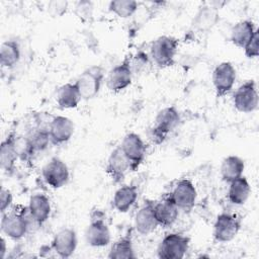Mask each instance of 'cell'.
Returning a JSON list of instances; mask_svg holds the SVG:
<instances>
[{
  "mask_svg": "<svg viewBox=\"0 0 259 259\" xmlns=\"http://www.w3.org/2000/svg\"><path fill=\"white\" fill-rule=\"evenodd\" d=\"M104 76V69L101 66L94 65L84 70L75 81L81 98L90 100L97 96L101 89Z\"/></svg>",
  "mask_w": 259,
  "mask_h": 259,
  "instance_id": "cell-4",
  "label": "cell"
},
{
  "mask_svg": "<svg viewBox=\"0 0 259 259\" xmlns=\"http://www.w3.org/2000/svg\"><path fill=\"white\" fill-rule=\"evenodd\" d=\"M80 92L74 83H66L62 85L57 92V103L62 109H71L78 106L81 100Z\"/></svg>",
  "mask_w": 259,
  "mask_h": 259,
  "instance_id": "cell-24",
  "label": "cell"
},
{
  "mask_svg": "<svg viewBox=\"0 0 259 259\" xmlns=\"http://www.w3.org/2000/svg\"><path fill=\"white\" fill-rule=\"evenodd\" d=\"M16 134L11 132L7 137L2 141L0 146V166L4 172L10 174L15 168V163L18 159L15 140Z\"/></svg>",
  "mask_w": 259,
  "mask_h": 259,
  "instance_id": "cell-20",
  "label": "cell"
},
{
  "mask_svg": "<svg viewBox=\"0 0 259 259\" xmlns=\"http://www.w3.org/2000/svg\"><path fill=\"white\" fill-rule=\"evenodd\" d=\"M138 6L139 4L135 0H114L109 2L108 9L120 18H127L135 14Z\"/></svg>",
  "mask_w": 259,
  "mask_h": 259,
  "instance_id": "cell-29",
  "label": "cell"
},
{
  "mask_svg": "<svg viewBox=\"0 0 259 259\" xmlns=\"http://www.w3.org/2000/svg\"><path fill=\"white\" fill-rule=\"evenodd\" d=\"M245 169L244 161L235 155H230L226 157L221 165V176L222 179L230 183L233 180L243 176V172Z\"/></svg>",
  "mask_w": 259,
  "mask_h": 259,
  "instance_id": "cell-25",
  "label": "cell"
},
{
  "mask_svg": "<svg viewBox=\"0 0 259 259\" xmlns=\"http://www.w3.org/2000/svg\"><path fill=\"white\" fill-rule=\"evenodd\" d=\"M41 176L50 187L59 189L68 183L70 171L67 164L62 159L53 157L42 167Z\"/></svg>",
  "mask_w": 259,
  "mask_h": 259,
  "instance_id": "cell-7",
  "label": "cell"
},
{
  "mask_svg": "<svg viewBox=\"0 0 259 259\" xmlns=\"http://www.w3.org/2000/svg\"><path fill=\"white\" fill-rule=\"evenodd\" d=\"M20 60V47L18 41L8 39L2 42L0 49V63L3 68H13Z\"/></svg>",
  "mask_w": 259,
  "mask_h": 259,
  "instance_id": "cell-28",
  "label": "cell"
},
{
  "mask_svg": "<svg viewBox=\"0 0 259 259\" xmlns=\"http://www.w3.org/2000/svg\"><path fill=\"white\" fill-rule=\"evenodd\" d=\"M128 171H131L130 163L118 146L113 149L108 156L106 173L113 183L118 184L124 180V177Z\"/></svg>",
  "mask_w": 259,
  "mask_h": 259,
  "instance_id": "cell-15",
  "label": "cell"
},
{
  "mask_svg": "<svg viewBox=\"0 0 259 259\" xmlns=\"http://www.w3.org/2000/svg\"><path fill=\"white\" fill-rule=\"evenodd\" d=\"M30 144L35 153L46 150L51 142L50 133L48 128H37L28 136Z\"/></svg>",
  "mask_w": 259,
  "mask_h": 259,
  "instance_id": "cell-30",
  "label": "cell"
},
{
  "mask_svg": "<svg viewBox=\"0 0 259 259\" xmlns=\"http://www.w3.org/2000/svg\"><path fill=\"white\" fill-rule=\"evenodd\" d=\"M244 53L245 56L249 59L257 58L259 55V30L255 31L251 39L248 41V44L244 47Z\"/></svg>",
  "mask_w": 259,
  "mask_h": 259,
  "instance_id": "cell-32",
  "label": "cell"
},
{
  "mask_svg": "<svg viewBox=\"0 0 259 259\" xmlns=\"http://www.w3.org/2000/svg\"><path fill=\"white\" fill-rule=\"evenodd\" d=\"M190 239L181 233L167 234L160 242L157 254L163 259H181L189 249Z\"/></svg>",
  "mask_w": 259,
  "mask_h": 259,
  "instance_id": "cell-5",
  "label": "cell"
},
{
  "mask_svg": "<svg viewBox=\"0 0 259 259\" xmlns=\"http://www.w3.org/2000/svg\"><path fill=\"white\" fill-rule=\"evenodd\" d=\"M154 203L153 200H146L135 215V229L141 235H149L159 226L154 212Z\"/></svg>",
  "mask_w": 259,
  "mask_h": 259,
  "instance_id": "cell-17",
  "label": "cell"
},
{
  "mask_svg": "<svg viewBox=\"0 0 259 259\" xmlns=\"http://www.w3.org/2000/svg\"><path fill=\"white\" fill-rule=\"evenodd\" d=\"M24 210V209H23ZM11 211L2 213L1 231L12 240L22 239L28 232L32 218L30 217L27 207L26 211Z\"/></svg>",
  "mask_w": 259,
  "mask_h": 259,
  "instance_id": "cell-3",
  "label": "cell"
},
{
  "mask_svg": "<svg viewBox=\"0 0 259 259\" xmlns=\"http://www.w3.org/2000/svg\"><path fill=\"white\" fill-rule=\"evenodd\" d=\"M219 21L218 9L213 6L203 5L199 8L192 20V28L198 32L210 30Z\"/></svg>",
  "mask_w": 259,
  "mask_h": 259,
  "instance_id": "cell-21",
  "label": "cell"
},
{
  "mask_svg": "<svg viewBox=\"0 0 259 259\" xmlns=\"http://www.w3.org/2000/svg\"><path fill=\"white\" fill-rule=\"evenodd\" d=\"M180 121V113L174 105L161 109L157 113L154 120V125L150 131V138L153 143H163L167 136L178 126Z\"/></svg>",
  "mask_w": 259,
  "mask_h": 259,
  "instance_id": "cell-1",
  "label": "cell"
},
{
  "mask_svg": "<svg viewBox=\"0 0 259 259\" xmlns=\"http://www.w3.org/2000/svg\"><path fill=\"white\" fill-rule=\"evenodd\" d=\"M236 69L230 62L220 63L212 72V84L218 98L229 93L236 81Z\"/></svg>",
  "mask_w": 259,
  "mask_h": 259,
  "instance_id": "cell-11",
  "label": "cell"
},
{
  "mask_svg": "<svg viewBox=\"0 0 259 259\" xmlns=\"http://www.w3.org/2000/svg\"><path fill=\"white\" fill-rule=\"evenodd\" d=\"M257 28L251 20H242L236 23L231 30V41L238 48L244 49V47L251 39Z\"/></svg>",
  "mask_w": 259,
  "mask_h": 259,
  "instance_id": "cell-26",
  "label": "cell"
},
{
  "mask_svg": "<svg viewBox=\"0 0 259 259\" xmlns=\"http://www.w3.org/2000/svg\"><path fill=\"white\" fill-rule=\"evenodd\" d=\"M241 229L240 219L229 212L220 213L213 224V237L215 241L226 243L232 241Z\"/></svg>",
  "mask_w": 259,
  "mask_h": 259,
  "instance_id": "cell-10",
  "label": "cell"
},
{
  "mask_svg": "<svg viewBox=\"0 0 259 259\" xmlns=\"http://www.w3.org/2000/svg\"><path fill=\"white\" fill-rule=\"evenodd\" d=\"M133 79V69L130 59L125 58L120 64L113 67L106 76V87L113 93H118L127 88Z\"/></svg>",
  "mask_w": 259,
  "mask_h": 259,
  "instance_id": "cell-12",
  "label": "cell"
},
{
  "mask_svg": "<svg viewBox=\"0 0 259 259\" xmlns=\"http://www.w3.org/2000/svg\"><path fill=\"white\" fill-rule=\"evenodd\" d=\"M251 193V186L245 176H241L229 183L228 199L235 205L244 204Z\"/></svg>",
  "mask_w": 259,
  "mask_h": 259,
  "instance_id": "cell-23",
  "label": "cell"
},
{
  "mask_svg": "<svg viewBox=\"0 0 259 259\" xmlns=\"http://www.w3.org/2000/svg\"><path fill=\"white\" fill-rule=\"evenodd\" d=\"M27 210L36 225H42L51 214L52 206L50 199L42 193L33 194L28 200Z\"/></svg>",
  "mask_w": 259,
  "mask_h": 259,
  "instance_id": "cell-19",
  "label": "cell"
},
{
  "mask_svg": "<svg viewBox=\"0 0 259 259\" xmlns=\"http://www.w3.org/2000/svg\"><path fill=\"white\" fill-rule=\"evenodd\" d=\"M5 253H6V242H5V239L2 237L1 238V251H0L1 259H3L5 257Z\"/></svg>",
  "mask_w": 259,
  "mask_h": 259,
  "instance_id": "cell-34",
  "label": "cell"
},
{
  "mask_svg": "<svg viewBox=\"0 0 259 259\" xmlns=\"http://www.w3.org/2000/svg\"><path fill=\"white\" fill-rule=\"evenodd\" d=\"M74 128V123L69 117L63 115L53 117L48 127L52 144L62 145L67 143L72 138Z\"/></svg>",
  "mask_w": 259,
  "mask_h": 259,
  "instance_id": "cell-16",
  "label": "cell"
},
{
  "mask_svg": "<svg viewBox=\"0 0 259 259\" xmlns=\"http://www.w3.org/2000/svg\"><path fill=\"white\" fill-rule=\"evenodd\" d=\"M12 200H13V195H12L11 191L2 186L1 191H0V210H1V213H4V212L7 211V209L12 204Z\"/></svg>",
  "mask_w": 259,
  "mask_h": 259,
  "instance_id": "cell-33",
  "label": "cell"
},
{
  "mask_svg": "<svg viewBox=\"0 0 259 259\" xmlns=\"http://www.w3.org/2000/svg\"><path fill=\"white\" fill-rule=\"evenodd\" d=\"M154 212L158 225L163 228H169L177 221L179 208L172 201L169 195L154 203Z\"/></svg>",
  "mask_w": 259,
  "mask_h": 259,
  "instance_id": "cell-18",
  "label": "cell"
},
{
  "mask_svg": "<svg viewBox=\"0 0 259 259\" xmlns=\"http://www.w3.org/2000/svg\"><path fill=\"white\" fill-rule=\"evenodd\" d=\"M168 195L179 210L184 211H190L197 199L196 188L192 181L187 178L179 180Z\"/></svg>",
  "mask_w": 259,
  "mask_h": 259,
  "instance_id": "cell-9",
  "label": "cell"
},
{
  "mask_svg": "<svg viewBox=\"0 0 259 259\" xmlns=\"http://www.w3.org/2000/svg\"><path fill=\"white\" fill-rule=\"evenodd\" d=\"M15 147L18 159L23 162L30 161L32 156L35 154L28 137H18L16 136L15 140Z\"/></svg>",
  "mask_w": 259,
  "mask_h": 259,
  "instance_id": "cell-31",
  "label": "cell"
},
{
  "mask_svg": "<svg viewBox=\"0 0 259 259\" xmlns=\"http://www.w3.org/2000/svg\"><path fill=\"white\" fill-rule=\"evenodd\" d=\"M86 243L95 248L105 247L110 243V231L102 217H92L85 231Z\"/></svg>",
  "mask_w": 259,
  "mask_h": 259,
  "instance_id": "cell-13",
  "label": "cell"
},
{
  "mask_svg": "<svg viewBox=\"0 0 259 259\" xmlns=\"http://www.w3.org/2000/svg\"><path fill=\"white\" fill-rule=\"evenodd\" d=\"M235 108L243 113H250L258 107V92L254 80H248L240 85L233 95Z\"/></svg>",
  "mask_w": 259,
  "mask_h": 259,
  "instance_id": "cell-8",
  "label": "cell"
},
{
  "mask_svg": "<svg viewBox=\"0 0 259 259\" xmlns=\"http://www.w3.org/2000/svg\"><path fill=\"white\" fill-rule=\"evenodd\" d=\"M138 195L139 190L136 185H122L114 192L112 206L118 212H126L137 201Z\"/></svg>",
  "mask_w": 259,
  "mask_h": 259,
  "instance_id": "cell-22",
  "label": "cell"
},
{
  "mask_svg": "<svg viewBox=\"0 0 259 259\" xmlns=\"http://www.w3.org/2000/svg\"><path fill=\"white\" fill-rule=\"evenodd\" d=\"M108 258L110 259H133L136 258L134 245H133V237H132V231H127L125 235H123L121 238H119L113 245L111 246L108 255Z\"/></svg>",
  "mask_w": 259,
  "mask_h": 259,
  "instance_id": "cell-27",
  "label": "cell"
},
{
  "mask_svg": "<svg viewBox=\"0 0 259 259\" xmlns=\"http://www.w3.org/2000/svg\"><path fill=\"white\" fill-rule=\"evenodd\" d=\"M178 39L169 36L161 35L157 37L150 47V55L154 63L159 68H168L174 65L175 56L178 51Z\"/></svg>",
  "mask_w": 259,
  "mask_h": 259,
  "instance_id": "cell-2",
  "label": "cell"
},
{
  "mask_svg": "<svg viewBox=\"0 0 259 259\" xmlns=\"http://www.w3.org/2000/svg\"><path fill=\"white\" fill-rule=\"evenodd\" d=\"M119 147L130 163L131 171H137L146 156L147 148L143 139L136 133H128L123 137Z\"/></svg>",
  "mask_w": 259,
  "mask_h": 259,
  "instance_id": "cell-6",
  "label": "cell"
},
{
  "mask_svg": "<svg viewBox=\"0 0 259 259\" xmlns=\"http://www.w3.org/2000/svg\"><path fill=\"white\" fill-rule=\"evenodd\" d=\"M77 234L71 228H64L57 232L52 240V250L61 258H69L76 251Z\"/></svg>",
  "mask_w": 259,
  "mask_h": 259,
  "instance_id": "cell-14",
  "label": "cell"
}]
</instances>
